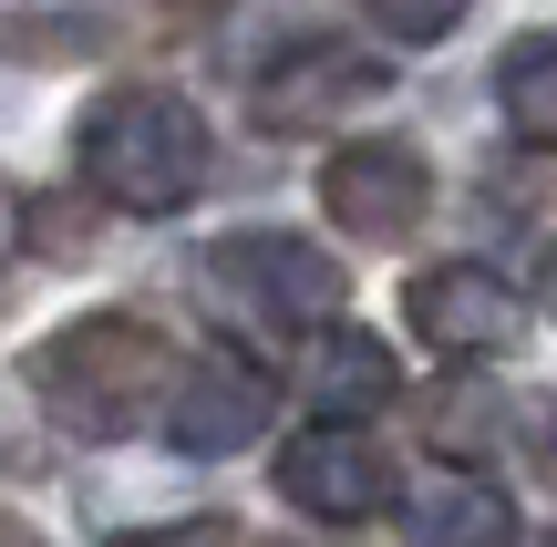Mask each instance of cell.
<instances>
[{
  "label": "cell",
  "instance_id": "9a60e30c",
  "mask_svg": "<svg viewBox=\"0 0 557 547\" xmlns=\"http://www.w3.org/2000/svg\"><path fill=\"white\" fill-rule=\"evenodd\" d=\"M537 300H547V321H557V248L537 259Z\"/></svg>",
  "mask_w": 557,
  "mask_h": 547
},
{
  "label": "cell",
  "instance_id": "e0dca14e",
  "mask_svg": "<svg viewBox=\"0 0 557 547\" xmlns=\"http://www.w3.org/2000/svg\"><path fill=\"white\" fill-rule=\"evenodd\" d=\"M527 547H557V527H547V537H527Z\"/></svg>",
  "mask_w": 557,
  "mask_h": 547
},
{
  "label": "cell",
  "instance_id": "4fadbf2b",
  "mask_svg": "<svg viewBox=\"0 0 557 547\" xmlns=\"http://www.w3.org/2000/svg\"><path fill=\"white\" fill-rule=\"evenodd\" d=\"M114 547H248L227 517H186V527H135V537H114Z\"/></svg>",
  "mask_w": 557,
  "mask_h": 547
},
{
  "label": "cell",
  "instance_id": "7c38bea8",
  "mask_svg": "<svg viewBox=\"0 0 557 547\" xmlns=\"http://www.w3.org/2000/svg\"><path fill=\"white\" fill-rule=\"evenodd\" d=\"M361 11H372L393 41H444L465 11H475V0H361Z\"/></svg>",
  "mask_w": 557,
  "mask_h": 547
},
{
  "label": "cell",
  "instance_id": "3957f363",
  "mask_svg": "<svg viewBox=\"0 0 557 547\" xmlns=\"http://www.w3.org/2000/svg\"><path fill=\"white\" fill-rule=\"evenodd\" d=\"M207 289H218L238 321H259V331H320L351 300L341 259L310 248V238H289V227H238V238H218L207 248Z\"/></svg>",
  "mask_w": 557,
  "mask_h": 547
},
{
  "label": "cell",
  "instance_id": "277c9868",
  "mask_svg": "<svg viewBox=\"0 0 557 547\" xmlns=\"http://www.w3.org/2000/svg\"><path fill=\"white\" fill-rule=\"evenodd\" d=\"M393 94V73H382L372 52H351V41H299V52H278L259 83H248V114L269 124V135H331L341 114H361V103Z\"/></svg>",
  "mask_w": 557,
  "mask_h": 547
},
{
  "label": "cell",
  "instance_id": "2e32d148",
  "mask_svg": "<svg viewBox=\"0 0 557 547\" xmlns=\"http://www.w3.org/2000/svg\"><path fill=\"white\" fill-rule=\"evenodd\" d=\"M0 547H41V537H32V527H11V517H0Z\"/></svg>",
  "mask_w": 557,
  "mask_h": 547
},
{
  "label": "cell",
  "instance_id": "5bb4252c",
  "mask_svg": "<svg viewBox=\"0 0 557 547\" xmlns=\"http://www.w3.org/2000/svg\"><path fill=\"white\" fill-rule=\"evenodd\" d=\"M11 248H21V197L0 186V259H11Z\"/></svg>",
  "mask_w": 557,
  "mask_h": 547
},
{
  "label": "cell",
  "instance_id": "6da1fadb",
  "mask_svg": "<svg viewBox=\"0 0 557 547\" xmlns=\"http://www.w3.org/2000/svg\"><path fill=\"white\" fill-rule=\"evenodd\" d=\"M83 176L124 217H176L207 186V114L165 83H114L83 114Z\"/></svg>",
  "mask_w": 557,
  "mask_h": 547
},
{
  "label": "cell",
  "instance_id": "ba28073f",
  "mask_svg": "<svg viewBox=\"0 0 557 547\" xmlns=\"http://www.w3.org/2000/svg\"><path fill=\"white\" fill-rule=\"evenodd\" d=\"M165 424H176L186 455H238V445H259V424H269V372L238 362V351H197V362L165 372Z\"/></svg>",
  "mask_w": 557,
  "mask_h": 547
},
{
  "label": "cell",
  "instance_id": "30bf717a",
  "mask_svg": "<svg viewBox=\"0 0 557 547\" xmlns=\"http://www.w3.org/2000/svg\"><path fill=\"white\" fill-rule=\"evenodd\" d=\"M403 537L413 547H506V496L485 486V475H423L413 496H403Z\"/></svg>",
  "mask_w": 557,
  "mask_h": 547
},
{
  "label": "cell",
  "instance_id": "8fae6325",
  "mask_svg": "<svg viewBox=\"0 0 557 547\" xmlns=\"http://www.w3.org/2000/svg\"><path fill=\"white\" fill-rule=\"evenodd\" d=\"M496 103H506V124H517L527 145H547V156H557V32L506 41V62H496Z\"/></svg>",
  "mask_w": 557,
  "mask_h": 547
},
{
  "label": "cell",
  "instance_id": "8992f818",
  "mask_svg": "<svg viewBox=\"0 0 557 547\" xmlns=\"http://www.w3.org/2000/svg\"><path fill=\"white\" fill-rule=\"evenodd\" d=\"M278 486H289L299 517H331V527H361V517L393 507V455L361 424H310L278 445Z\"/></svg>",
  "mask_w": 557,
  "mask_h": 547
},
{
  "label": "cell",
  "instance_id": "52a82bcc",
  "mask_svg": "<svg viewBox=\"0 0 557 547\" xmlns=\"http://www.w3.org/2000/svg\"><path fill=\"white\" fill-rule=\"evenodd\" d=\"M403 321H413V341L444 351V362H485V351L517 341V289H506L496 269H475V259H444V269H423V279L403 289Z\"/></svg>",
  "mask_w": 557,
  "mask_h": 547
},
{
  "label": "cell",
  "instance_id": "5b68a950",
  "mask_svg": "<svg viewBox=\"0 0 557 547\" xmlns=\"http://www.w3.org/2000/svg\"><path fill=\"white\" fill-rule=\"evenodd\" d=\"M423 197H434V165H423V145H393V135L341 145V156L320 165V207L341 217V238H372V248L413 238Z\"/></svg>",
  "mask_w": 557,
  "mask_h": 547
},
{
  "label": "cell",
  "instance_id": "7a4b0ae2",
  "mask_svg": "<svg viewBox=\"0 0 557 547\" xmlns=\"http://www.w3.org/2000/svg\"><path fill=\"white\" fill-rule=\"evenodd\" d=\"M165 372H176L165 331H145L135 310H94V321H73V331H52V341H41L32 393L52 403V424L94 434V445H124V434L156 424Z\"/></svg>",
  "mask_w": 557,
  "mask_h": 547
},
{
  "label": "cell",
  "instance_id": "9c48e42d",
  "mask_svg": "<svg viewBox=\"0 0 557 547\" xmlns=\"http://www.w3.org/2000/svg\"><path fill=\"white\" fill-rule=\"evenodd\" d=\"M299 372H310V403H331V424H361L372 403H393V351L351 321H320Z\"/></svg>",
  "mask_w": 557,
  "mask_h": 547
}]
</instances>
